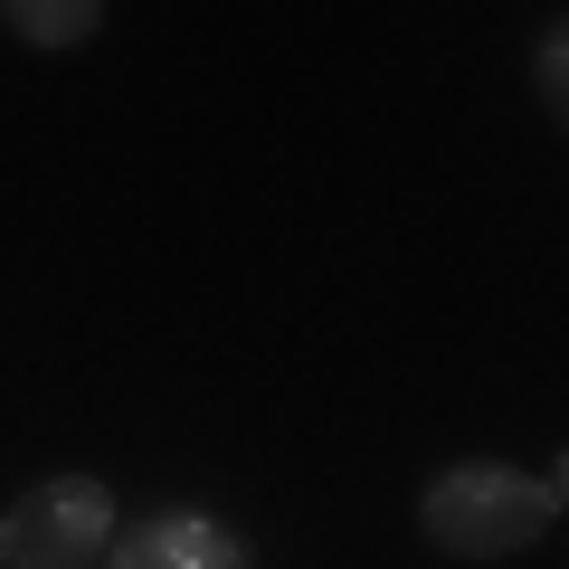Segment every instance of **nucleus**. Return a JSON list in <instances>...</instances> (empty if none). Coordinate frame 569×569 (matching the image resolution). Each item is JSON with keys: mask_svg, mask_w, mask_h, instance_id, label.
Wrapping results in <instances>:
<instances>
[{"mask_svg": "<svg viewBox=\"0 0 569 569\" xmlns=\"http://www.w3.org/2000/svg\"><path fill=\"white\" fill-rule=\"evenodd\" d=\"M531 77H541V104H550V123H560V114H569V96H560V86H569V48H560V29L541 39V58H531Z\"/></svg>", "mask_w": 569, "mask_h": 569, "instance_id": "5", "label": "nucleus"}, {"mask_svg": "<svg viewBox=\"0 0 569 569\" xmlns=\"http://www.w3.org/2000/svg\"><path fill=\"white\" fill-rule=\"evenodd\" d=\"M0 20H10V39H29V48H86L104 29V10L96 0H10Z\"/></svg>", "mask_w": 569, "mask_h": 569, "instance_id": "4", "label": "nucleus"}, {"mask_svg": "<svg viewBox=\"0 0 569 569\" xmlns=\"http://www.w3.org/2000/svg\"><path fill=\"white\" fill-rule=\"evenodd\" d=\"M550 512H560V466H550V485H541V475L493 466V456L447 466L437 485L418 493V531L447 550V560H512Z\"/></svg>", "mask_w": 569, "mask_h": 569, "instance_id": "1", "label": "nucleus"}, {"mask_svg": "<svg viewBox=\"0 0 569 569\" xmlns=\"http://www.w3.org/2000/svg\"><path fill=\"white\" fill-rule=\"evenodd\" d=\"M114 541V503L96 475H48L0 512V560L10 569H96V550Z\"/></svg>", "mask_w": 569, "mask_h": 569, "instance_id": "2", "label": "nucleus"}, {"mask_svg": "<svg viewBox=\"0 0 569 569\" xmlns=\"http://www.w3.org/2000/svg\"><path fill=\"white\" fill-rule=\"evenodd\" d=\"M104 569H247V541L200 512H152L104 550Z\"/></svg>", "mask_w": 569, "mask_h": 569, "instance_id": "3", "label": "nucleus"}]
</instances>
